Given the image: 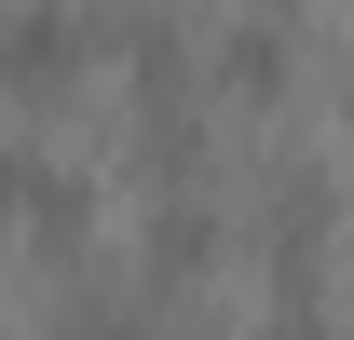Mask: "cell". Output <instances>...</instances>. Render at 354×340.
I'll return each instance as SVG.
<instances>
[{
  "mask_svg": "<svg viewBox=\"0 0 354 340\" xmlns=\"http://www.w3.org/2000/svg\"><path fill=\"white\" fill-rule=\"evenodd\" d=\"M82 68H95V14L82 0H14V14H0V95L41 109V95H68Z\"/></svg>",
  "mask_w": 354,
  "mask_h": 340,
  "instance_id": "cell-1",
  "label": "cell"
},
{
  "mask_svg": "<svg viewBox=\"0 0 354 340\" xmlns=\"http://www.w3.org/2000/svg\"><path fill=\"white\" fill-rule=\"evenodd\" d=\"M55 340H164V327H150V299H68Z\"/></svg>",
  "mask_w": 354,
  "mask_h": 340,
  "instance_id": "cell-4",
  "label": "cell"
},
{
  "mask_svg": "<svg viewBox=\"0 0 354 340\" xmlns=\"http://www.w3.org/2000/svg\"><path fill=\"white\" fill-rule=\"evenodd\" d=\"M28 177H41V150H14V136H0V232H28Z\"/></svg>",
  "mask_w": 354,
  "mask_h": 340,
  "instance_id": "cell-5",
  "label": "cell"
},
{
  "mask_svg": "<svg viewBox=\"0 0 354 340\" xmlns=\"http://www.w3.org/2000/svg\"><path fill=\"white\" fill-rule=\"evenodd\" d=\"M286 68H300V41H286L272 14H245V28L218 41V95H245V109H259V95H286Z\"/></svg>",
  "mask_w": 354,
  "mask_h": 340,
  "instance_id": "cell-2",
  "label": "cell"
},
{
  "mask_svg": "<svg viewBox=\"0 0 354 340\" xmlns=\"http://www.w3.org/2000/svg\"><path fill=\"white\" fill-rule=\"evenodd\" d=\"M205 258H218V218H205V205H164V218H150V286H191Z\"/></svg>",
  "mask_w": 354,
  "mask_h": 340,
  "instance_id": "cell-3",
  "label": "cell"
},
{
  "mask_svg": "<svg viewBox=\"0 0 354 340\" xmlns=\"http://www.w3.org/2000/svg\"><path fill=\"white\" fill-rule=\"evenodd\" d=\"M259 340H341V327H327V299H313V286H286V313H272Z\"/></svg>",
  "mask_w": 354,
  "mask_h": 340,
  "instance_id": "cell-6",
  "label": "cell"
}]
</instances>
